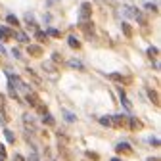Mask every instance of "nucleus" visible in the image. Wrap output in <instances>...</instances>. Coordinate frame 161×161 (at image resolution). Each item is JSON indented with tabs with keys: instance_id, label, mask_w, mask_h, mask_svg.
<instances>
[{
	"instance_id": "obj_22",
	"label": "nucleus",
	"mask_w": 161,
	"mask_h": 161,
	"mask_svg": "<svg viewBox=\"0 0 161 161\" xmlns=\"http://www.w3.org/2000/svg\"><path fill=\"white\" fill-rule=\"evenodd\" d=\"M150 144H153V146L157 148V146H159V140H157V138H150Z\"/></svg>"
},
{
	"instance_id": "obj_19",
	"label": "nucleus",
	"mask_w": 161,
	"mask_h": 161,
	"mask_svg": "<svg viewBox=\"0 0 161 161\" xmlns=\"http://www.w3.org/2000/svg\"><path fill=\"white\" fill-rule=\"evenodd\" d=\"M146 10H152V12H157V6L152 4V2H146Z\"/></svg>"
},
{
	"instance_id": "obj_15",
	"label": "nucleus",
	"mask_w": 161,
	"mask_h": 161,
	"mask_svg": "<svg viewBox=\"0 0 161 161\" xmlns=\"http://www.w3.org/2000/svg\"><path fill=\"white\" fill-rule=\"evenodd\" d=\"M130 129H134V130L142 129V125H140V121H138V119H130Z\"/></svg>"
},
{
	"instance_id": "obj_29",
	"label": "nucleus",
	"mask_w": 161,
	"mask_h": 161,
	"mask_svg": "<svg viewBox=\"0 0 161 161\" xmlns=\"http://www.w3.org/2000/svg\"><path fill=\"white\" fill-rule=\"evenodd\" d=\"M111 161H121V159H119V157H113V159H111Z\"/></svg>"
},
{
	"instance_id": "obj_12",
	"label": "nucleus",
	"mask_w": 161,
	"mask_h": 161,
	"mask_svg": "<svg viewBox=\"0 0 161 161\" xmlns=\"http://www.w3.org/2000/svg\"><path fill=\"white\" fill-rule=\"evenodd\" d=\"M6 21H8L10 25H14V27L19 25V21H17V17H15V15H8V17H6Z\"/></svg>"
},
{
	"instance_id": "obj_25",
	"label": "nucleus",
	"mask_w": 161,
	"mask_h": 161,
	"mask_svg": "<svg viewBox=\"0 0 161 161\" xmlns=\"http://www.w3.org/2000/svg\"><path fill=\"white\" fill-rule=\"evenodd\" d=\"M2 108H4V96L0 94V109H2Z\"/></svg>"
},
{
	"instance_id": "obj_26",
	"label": "nucleus",
	"mask_w": 161,
	"mask_h": 161,
	"mask_svg": "<svg viewBox=\"0 0 161 161\" xmlns=\"http://www.w3.org/2000/svg\"><path fill=\"white\" fill-rule=\"evenodd\" d=\"M44 21H46V23H50V21H52V17H50V14H46V15H44Z\"/></svg>"
},
{
	"instance_id": "obj_2",
	"label": "nucleus",
	"mask_w": 161,
	"mask_h": 161,
	"mask_svg": "<svg viewBox=\"0 0 161 161\" xmlns=\"http://www.w3.org/2000/svg\"><path fill=\"white\" fill-rule=\"evenodd\" d=\"M90 14H92L90 2H83V4H80V10H79V21H88Z\"/></svg>"
},
{
	"instance_id": "obj_13",
	"label": "nucleus",
	"mask_w": 161,
	"mask_h": 161,
	"mask_svg": "<svg viewBox=\"0 0 161 161\" xmlns=\"http://www.w3.org/2000/svg\"><path fill=\"white\" fill-rule=\"evenodd\" d=\"M100 125H104V127H111V117H100Z\"/></svg>"
},
{
	"instance_id": "obj_30",
	"label": "nucleus",
	"mask_w": 161,
	"mask_h": 161,
	"mask_svg": "<svg viewBox=\"0 0 161 161\" xmlns=\"http://www.w3.org/2000/svg\"><path fill=\"white\" fill-rule=\"evenodd\" d=\"M148 161H157V159H155V157H153V159H152V157H150V159H148Z\"/></svg>"
},
{
	"instance_id": "obj_14",
	"label": "nucleus",
	"mask_w": 161,
	"mask_h": 161,
	"mask_svg": "<svg viewBox=\"0 0 161 161\" xmlns=\"http://www.w3.org/2000/svg\"><path fill=\"white\" fill-rule=\"evenodd\" d=\"M121 27H123V31H125V35H127V36H130V35H132V29H130V25H129V23H125V21H123V23H121Z\"/></svg>"
},
{
	"instance_id": "obj_27",
	"label": "nucleus",
	"mask_w": 161,
	"mask_h": 161,
	"mask_svg": "<svg viewBox=\"0 0 161 161\" xmlns=\"http://www.w3.org/2000/svg\"><path fill=\"white\" fill-rule=\"evenodd\" d=\"M0 127H6V121H4V117L0 115Z\"/></svg>"
},
{
	"instance_id": "obj_5",
	"label": "nucleus",
	"mask_w": 161,
	"mask_h": 161,
	"mask_svg": "<svg viewBox=\"0 0 161 161\" xmlns=\"http://www.w3.org/2000/svg\"><path fill=\"white\" fill-rule=\"evenodd\" d=\"M62 115H64V117H65V121H67V123H75V121H77V117H75V115H73V113H69V111H67V109H65V108H64V109H62Z\"/></svg>"
},
{
	"instance_id": "obj_9",
	"label": "nucleus",
	"mask_w": 161,
	"mask_h": 161,
	"mask_svg": "<svg viewBox=\"0 0 161 161\" xmlns=\"http://www.w3.org/2000/svg\"><path fill=\"white\" fill-rule=\"evenodd\" d=\"M117 152H130V146L127 142H119L117 144Z\"/></svg>"
},
{
	"instance_id": "obj_4",
	"label": "nucleus",
	"mask_w": 161,
	"mask_h": 161,
	"mask_svg": "<svg viewBox=\"0 0 161 161\" xmlns=\"http://www.w3.org/2000/svg\"><path fill=\"white\" fill-rule=\"evenodd\" d=\"M12 35H14V33H12L8 27H0V38H2V40H8Z\"/></svg>"
},
{
	"instance_id": "obj_6",
	"label": "nucleus",
	"mask_w": 161,
	"mask_h": 161,
	"mask_svg": "<svg viewBox=\"0 0 161 161\" xmlns=\"http://www.w3.org/2000/svg\"><path fill=\"white\" fill-rule=\"evenodd\" d=\"M67 44H69L71 48H80V42H79V38H75L73 35H71V36H67Z\"/></svg>"
},
{
	"instance_id": "obj_18",
	"label": "nucleus",
	"mask_w": 161,
	"mask_h": 161,
	"mask_svg": "<svg viewBox=\"0 0 161 161\" xmlns=\"http://www.w3.org/2000/svg\"><path fill=\"white\" fill-rule=\"evenodd\" d=\"M148 96H150V98H153V102H155V104H159V100H157V94H155V90H150V92H148Z\"/></svg>"
},
{
	"instance_id": "obj_23",
	"label": "nucleus",
	"mask_w": 161,
	"mask_h": 161,
	"mask_svg": "<svg viewBox=\"0 0 161 161\" xmlns=\"http://www.w3.org/2000/svg\"><path fill=\"white\" fill-rule=\"evenodd\" d=\"M148 54H150V56H157V48H150Z\"/></svg>"
},
{
	"instance_id": "obj_24",
	"label": "nucleus",
	"mask_w": 161,
	"mask_h": 161,
	"mask_svg": "<svg viewBox=\"0 0 161 161\" xmlns=\"http://www.w3.org/2000/svg\"><path fill=\"white\" fill-rule=\"evenodd\" d=\"M12 54H14V56H15L17 59H19V58H21V52H19V50H12Z\"/></svg>"
},
{
	"instance_id": "obj_11",
	"label": "nucleus",
	"mask_w": 161,
	"mask_h": 161,
	"mask_svg": "<svg viewBox=\"0 0 161 161\" xmlns=\"http://www.w3.org/2000/svg\"><path fill=\"white\" fill-rule=\"evenodd\" d=\"M69 65L75 67V69H83V67H85L83 64H80V59H69Z\"/></svg>"
},
{
	"instance_id": "obj_28",
	"label": "nucleus",
	"mask_w": 161,
	"mask_h": 161,
	"mask_svg": "<svg viewBox=\"0 0 161 161\" xmlns=\"http://www.w3.org/2000/svg\"><path fill=\"white\" fill-rule=\"evenodd\" d=\"M0 54H6V50H4V46L0 44Z\"/></svg>"
},
{
	"instance_id": "obj_1",
	"label": "nucleus",
	"mask_w": 161,
	"mask_h": 161,
	"mask_svg": "<svg viewBox=\"0 0 161 161\" xmlns=\"http://www.w3.org/2000/svg\"><path fill=\"white\" fill-rule=\"evenodd\" d=\"M123 14H125L127 17L136 19V21H140V23H146V19H144L142 12H140L138 8H134V6H125V8H123Z\"/></svg>"
},
{
	"instance_id": "obj_20",
	"label": "nucleus",
	"mask_w": 161,
	"mask_h": 161,
	"mask_svg": "<svg viewBox=\"0 0 161 161\" xmlns=\"http://www.w3.org/2000/svg\"><path fill=\"white\" fill-rule=\"evenodd\" d=\"M44 36H46V33H42V31H38V29H36V38H38V40H42Z\"/></svg>"
},
{
	"instance_id": "obj_8",
	"label": "nucleus",
	"mask_w": 161,
	"mask_h": 161,
	"mask_svg": "<svg viewBox=\"0 0 161 161\" xmlns=\"http://www.w3.org/2000/svg\"><path fill=\"white\" fill-rule=\"evenodd\" d=\"M42 121H44V125H54V117L46 111V113H42Z\"/></svg>"
},
{
	"instance_id": "obj_10",
	"label": "nucleus",
	"mask_w": 161,
	"mask_h": 161,
	"mask_svg": "<svg viewBox=\"0 0 161 161\" xmlns=\"http://www.w3.org/2000/svg\"><path fill=\"white\" fill-rule=\"evenodd\" d=\"M14 35H15V38L19 40V42H29V36L25 33H14Z\"/></svg>"
},
{
	"instance_id": "obj_16",
	"label": "nucleus",
	"mask_w": 161,
	"mask_h": 161,
	"mask_svg": "<svg viewBox=\"0 0 161 161\" xmlns=\"http://www.w3.org/2000/svg\"><path fill=\"white\" fill-rule=\"evenodd\" d=\"M27 50H29L31 56H40V48H38V46H29Z\"/></svg>"
},
{
	"instance_id": "obj_17",
	"label": "nucleus",
	"mask_w": 161,
	"mask_h": 161,
	"mask_svg": "<svg viewBox=\"0 0 161 161\" xmlns=\"http://www.w3.org/2000/svg\"><path fill=\"white\" fill-rule=\"evenodd\" d=\"M46 33H48L50 36H59V31H58V29H54V27H50V29H48Z\"/></svg>"
},
{
	"instance_id": "obj_7",
	"label": "nucleus",
	"mask_w": 161,
	"mask_h": 161,
	"mask_svg": "<svg viewBox=\"0 0 161 161\" xmlns=\"http://www.w3.org/2000/svg\"><path fill=\"white\" fill-rule=\"evenodd\" d=\"M4 138L8 140L10 144H14V142H15V134H14V132H12L10 129H4Z\"/></svg>"
},
{
	"instance_id": "obj_21",
	"label": "nucleus",
	"mask_w": 161,
	"mask_h": 161,
	"mask_svg": "<svg viewBox=\"0 0 161 161\" xmlns=\"http://www.w3.org/2000/svg\"><path fill=\"white\" fill-rule=\"evenodd\" d=\"M29 161H38V155H36V153H35V152H33V153H31V155H29Z\"/></svg>"
},
{
	"instance_id": "obj_3",
	"label": "nucleus",
	"mask_w": 161,
	"mask_h": 161,
	"mask_svg": "<svg viewBox=\"0 0 161 161\" xmlns=\"http://www.w3.org/2000/svg\"><path fill=\"white\" fill-rule=\"evenodd\" d=\"M117 94H119V100L123 102V108H125L127 111H130V109H132V106H130V102L127 100V94H125V90L119 86V88H117Z\"/></svg>"
}]
</instances>
